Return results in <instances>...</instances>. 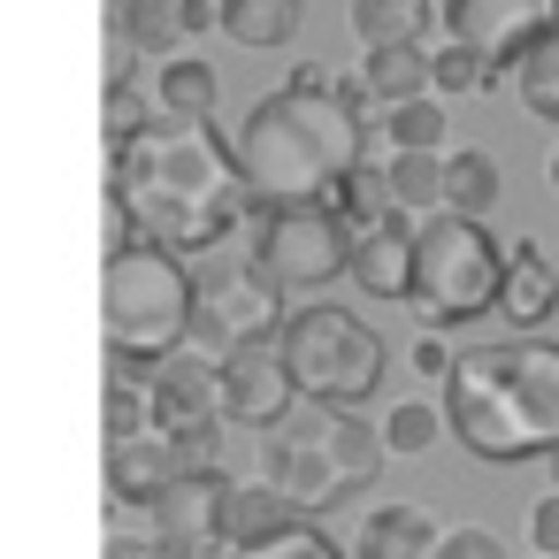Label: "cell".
<instances>
[{"instance_id":"cell-1","label":"cell","mask_w":559,"mask_h":559,"mask_svg":"<svg viewBox=\"0 0 559 559\" xmlns=\"http://www.w3.org/2000/svg\"><path fill=\"white\" fill-rule=\"evenodd\" d=\"M108 192H123L139 238L169 253L223 246L253 200L238 146H223L215 123H169V116H154L123 154H108Z\"/></svg>"},{"instance_id":"cell-2","label":"cell","mask_w":559,"mask_h":559,"mask_svg":"<svg viewBox=\"0 0 559 559\" xmlns=\"http://www.w3.org/2000/svg\"><path fill=\"white\" fill-rule=\"evenodd\" d=\"M238 169L261 207L337 200V185L360 169V108L337 93V78L322 62H299L276 93H261L246 108Z\"/></svg>"},{"instance_id":"cell-3","label":"cell","mask_w":559,"mask_h":559,"mask_svg":"<svg viewBox=\"0 0 559 559\" xmlns=\"http://www.w3.org/2000/svg\"><path fill=\"white\" fill-rule=\"evenodd\" d=\"M444 421L475 460H551L559 452V345L544 337H498L460 353L444 383Z\"/></svg>"},{"instance_id":"cell-4","label":"cell","mask_w":559,"mask_h":559,"mask_svg":"<svg viewBox=\"0 0 559 559\" xmlns=\"http://www.w3.org/2000/svg\"><path fill=\"white\" fill-rule=\"evenodd\" d=\"M192 307H200V276H185V261L169 246H123L100 269V337L108 360H169L192 337Z\"/></svg>"},{"instance_id":"cell-5","label":"cell","mask_w":559,"mask_h":559,"mask_svg":"<svg viewBox=\"0 0 559 559\" xmlns=\"http://www.w3.org/2000/svg\"><path fill=\"white\" fill-rule=\"evenodd\" d=\"M506 253H513V246H498V238H490V223L429 215V223H421V238H414V284H406V307H414L429 330L475 322L483 307H498Z\"/></svg>"},{"instance_id":"cell-6","label":"cell","mask_w":559,"mask_h":559,"mask_svg":"<svg viewBox=\"0 0 559 559\" xmlns=\"http://www.w3.org/2000/svg\"><path fill=\"white\" fill-rule=\"evenodd\" d=\"M276 353H284V368H292L307 406H353V399H368L383 383V337L345 307H299L284 322Z\"/></svg>"},{"instance_id":"cell-7","label":"cell","mask_w":559,"mask_h":559,"mask_svg":"<svg viewBox=\"0 0 559 559\" xmlns=\"http://www.w3.org/2000/svg\"><path fill=\"white\" fill-rule=\"evenodd\" d=\"M284 299L299 292H322L330 276H353V223L330 207V200H307V207H261L253 215V253H246Z\"/></svg>"},{"instance_id":"cell-8","label":"cell","mask_w":559,"mask_h":559,"mask_svg":"<svg viewBox=\"0 0 559 559\" xmlns=\"http://www.w3.org/2000/svg\"><path fill=\"white\" fill-rule=\"evenodd\" d=\"M284 292L246 261V269H207L200 276V307H192V353H207V360H230V353H246V345H276L284 337Z\"/></svg>"},{"instance_id":"cell-9","label":"cell","mask_w":559,"mask_h":559,"mask_svg":"<svg viewBox=\"0 0 559 559\" xmlns=\"http://www.w3.org/2000/svg\"><path fill=\"white\" fill-rule=\"evenodd\" d=\"M444 32L490 70H521V55L559 32V0H452Z\"/></svg>"},{"instance_id":"cell-10","label":"cell","mask_w":559,"mask_h":559,"mask_svg":"<svg viewBox=\"0 0 559 559\" xmlns=\"http://www.w3.org/2000/svg\"><path fill=\"white\" fill-rule=\"evenodd\" d=\"M223 506H230V475H185L169 498L146 506V536L162 559H207L223 544Z\"/></svg>"},{"instance_id":"cell-11","label":"cell","mask_w":559,"mask_h":559,"mask_svg":"<svg viewBox=\"0 0 559 559\" xmlns=\"http://www.w3.org/2000/svg\"><path fill=\"white\" fill-rule=\"evenodd\" d=\"M292 414H299V383H292L276 345H246V353L223 360V421L230 429H269L276 437Z\"/></svg>"},{"instance_id":"cell-12","label":"cell","mask_w":559,"mask_h":559,"mask_svg":"<svg viewBox=\"0 0 559 559\" xmlns=\"http://www.w3.org/2000/svg\"><path fill=\"white\" fill-rule=\"evenodd\" d=\"M154 429L162 437H177V429H200V421H223V360H207V353H169L162 360V376H154Z\"/></svg>"},{"instance_id":"cell-13","label":"cell","mask_w":559,"mask_h":559,"mask_svg":"<svg viewBox=\"0 0 559 559\" xmlns=\"http://www.w3.org/2000/svg\"><path fill=\"white\" fill-rule=\"evenodd\" d=\"M414 238H421V223L391 207L376 230L353 238V284H360L368 299H399V307H406V284H414Z\"/></svg>"},{"instance_id":"cell-14","label":"cell","mask_w":559,"mask_h":559,"mask_svg":"<svg viewBox=\"0 0 559 559\" xmlns=\"http://www.w3.org/2000/svg\"><path fill=\"white\" fill-rule=\"evenodd\" d=\"M292 528H307V513H299L276 483H230V506H223V544H230V559L269 551V544H284Z\"/></svg>"},{"instance_id":"cell-15","label":"cell","mask_w":559,"mask_h":559,"mask_svg":"<svg viewBox=\"0 0 559 559\" xmlns=\"http://www.w3.org/2000/svg\"><path fill=\"white\" fill-rule=\"evenodd\" d=\"M177 483H185V460H177V444L162 429L139 437V444H108V498L116 506H154Z\"/></svg>"},{"instance_id":"cell-16","label":"cell","mask_w":559,"mask_h":559,"mask_svg":"<svg viewBox=\"0 0 559 559\" xmlns=\"http://www.w3.org/2000/svg\"><path fill=\"white\" fill-rule=\"evenodd\" d=\"M559 307V276H551V261H544V246L536 238H521L513 253H506V284H498V314L528 337L544 314Z\"/></svg>"},{"instance_id":"cell-17","label":"cell","mask_w":559,"mask_h":559,"mask_svg":"<svg viewBox=\"0 0 559 559\" xmlns=\"http://www.w3.org/2000/svg\"><path fill=\"white\" fill-rule=\"evenodd\" d=\"M437 544H444V528H437L421 506H376V513L360 521L353 559H437Z\"/></svg>"},{"instance_id":"cell-18","label":"cell","mask_w":559,"mask_h":559,"mask_svg":"<svg viewBox=\"0 0 559 559\" xmlns=\"http://www.w3.org/2000/svg\"><path fill=\"white\" fill-rule=\"evenodd\" d=\"M215 100H223V85H215V70H207L200 55L162 62V78H154V116H169V123H207Z\"/></svg>"},{"instance_id":"cell-19","label":"cell","mask_w":559,"mask_h":559,"mask_svg":"<svg viewBox=\"0 0 559 559\" xmlns=\"http://www.w3.org/2000/svg\"><path fill=\"white\" fill-rule=\"evenodd\" d=\"M360 78H368V100H383V108H406V100L437 93L429 85V47H368Z\"/></svg>"},{"instance_id":"cell-20","label":"cell","mask_w":559,"mask_h":559,"mask_svg":"<svg viewBox=\"0 0 559 559\" xmlns=\"http://www.w3.org/2000/svg\"><path fill=\"white\" fill-rule=\"evenodd\" d=\"M223 32H230L238 47H253V55L292 47V39H299V0H230V9H223Z\"/></svg>"},{"instance_id":"cell-21","label":"cell","mask_w":559,"mask_h":559,"mask_svg":"<svg viewBox=\"0 0 559 559\" xmlns=\"http://www.w3.org/2000/svg\"><path fill=\"white\" fill-rule=\"evenodd\" d=\"M391 207L399 215H414V223H429V215H444V154H391Z\"/></svg>"},{"instance_id":"cell-22","label":"cell","mask_w":559,"mask_h":559,"mask_svg":"<svg viewBox=\"0 0 559 559\" xmlns=\"http://www.w3.org/2000/svg\"><path fill=\"white\" fill-rule=\"evenodd\" d=\"M498 207V162L490 154H444V215H467V223H490Z\"/></svg>"},{"instance_id":"cell-23","label":"cell","mask_w":559,"mask_h":559,"mask_svg":"<svg viewBox=\"0 0 559 559\" xmlns=\"http://www.w3.org/2000/svg\"><path fill=\"white\" fill-rule=\"evenodd\" d=\"M353 39L360 47H421V16L429 0H353Z\"/></svg>"},{"instance_id":"cell-24","label":"cell","mask_w":559,"mask_h":559,"mask_svg":"<svg viewBox=\"0 0 559 559\" xmlns=\"http://www.w3.org/2000/svg\"><path fill=\"white\" fill-rule=\"evenodd\" d=\"M123 32L139 39V55H169V62L192 39L185 32V0H123Z\"/></svg>"},{"instance_id":"cell-25","label":"cell","mask_w":559,"mask_h":559,"mask_svg":"<svg viewBox=\"0 0 559 559\" xmlns=\"http://www.w3.org/2000/svg\"><path fill=\"white\" fill-rule=\"evenodd\" d=\"M383 131H391V154H444L452 116H444V100H437V93H421V100L391 108V116H383Z\"/></svg>"},{"instance_id":"cell-26","label":"cell","mask_w":559,"mask_h":559,"mask_svg":"<svg viewBox=\"0 0 559 559\" xmlns=\"http://www.w3.org/2000/svg\"><path fill=\"white\" fill-rule=\"evenodd\" d=\"M429 85H437V100H452V93H490L498 70H490L483 55H467L460 39H444V47H429Z\"/></svg>"},{"instance_id":"cell-27","label":"cell","mask_w":559,"mask_h":559,"mask_svg":"<svg viewBox=\"0 0 559 559\" xmlns=\"http://www.w3.org/2000/svg\"><path fill=\"white\" fill-rule=\"evenodd\" d=\"M330 207H337V215L353 223V238H360V230H376V223L391 215V177L360 162V169H353V177L337 185V200H330Z\"/></svg>"},{"instance_id":"cell-28","label":"cell","mask_w":559,"mask_h":559,"mask_svg":"<svg viewBox=\"0 0 559 559\" xmlns=\"http://www.w3.org/2000/svg\"><path fill=\"white\" fill-rule=\"evenodd\" d=\"M100 421H108V444H139V437H154V399H146V383H123V376H108Z\"/></svg>"},{"instance_id":"cell-29","label":"cell","mask_w":559,"mask_h":559,"mask_svg":"<svg viewBox=\"0 0 559 559\" xmlns=\"http://www.w3.org/2000/svg\"><path fill=\"white\" fill-rule=\"evenodd\" d=\"M521 100H528V116H544V123H559V32L551 39H536L528 55H521Z\"/></svg>"},{"instance_id":"cell-30","label":"cell","mask_w":559,"mask_h":559,"mask_svg":"<svg viewBox=\"0 0 559 559\" xmlns=\"http://www.w3.org/2000/svg\"><path fill=\"white\" fill-rule=\"evenodd\" d=\"M437 429H452V421H444V406H429V399H406V406L383 414V444H391V452H429Z\"/></svg>"},{"instance_id":"cell-31","label":"cell","mask_w":559,"mask_h":559,"mask_svg":"<svg viewBox=\"0 0 559 559\" xmlns=\"http://www.w3.org/2000/svg\"><path fill=\"white\" fill-rule=\"evenodd\" d=\"M100 116H108V154H123V146H131V139H139V131L154 123V116H146V93H139V85L108 93V100H100Z\"/></svg>"},{"instance_id":"cell-32","label":"cell","mask_w":559,"mask_h":559,"mask_svg":"<svg viewBox=\"0 0 559 559\" xmlns=\"http://www.w3.org/2000/svg\"><path fill=\"white\" fill-rule=\"evenodd\" d=\"M437 559H506V544L490 536V528H444V544H437Z\"/></svg>"},{"instance_id":"cell-33","label":"cell","mask_w":559,"mask_h":559,"mask_svg":"<svg viewBox=\"0 0 559 559\" xmlns=\"http://www.w3.org/2000/svg\"><path fill=\"white\" fill-rule=\"evenodd\" d=\"M246 559H345L322 528H292L284 544H269V551H246Z\"/></svg>"},{"instance_id":"cell-34","label":"cell","mask_w":559,"mask_h":559,"mask_svg":"<svg viewBox=\"0 0 559 559\" xmlns=\"http://www.w3.org/2000/svg\"><path fill=\"white\" fill-rule=\"evenodd\" d=\"M528 544H536V559H559V490L536 498V513H528Z\"/></svg>"},{"instance_id":"cell-35","label":"cell","mask_w":559,"mask_h":559,"mask_svg":"<svg viewBox=\"0 0 559 559\" xmlns=\"http://www.w3.org/2000/svg\"><path fill=\"white\" fill-rule=\"evenodd\" d=\"M100 559H162L154 551V536H123V528H108V551Z\"/></svg>"},{"instance_id":"cell-36","label":"cell","mask_w":559,"mask_h":559,"mask_svg":"<svg viewBox=\"0 0 559 559\" xmlns=\"http://www.w3.org/2000/svg\"><path fill=\"white\" fill-rule=\"evenodd\" d=\"M551 192H559V154H551Z\"/></svg>"},{"instance_id":"cell-37","label":"cell","mask_w":559,"mask_h":559,"mask_svg":"<svg viewBox=\"0 0 559 559\" xmlns=\"http://www.w3.org/2000/svg\"><path fill=\"white\" fill-rule=\"evenodd\" d=\"M551 490H559V452H551Z\"/></svg>"},{"instance_id":"cell-38","label":"cell","mask_w":559,"mask_h":559,"mask_svg":"<svg viewBox=\"0 0 559 559\" xmlns=\"http://www.w3.org/2000/svg\"><path fill=\"white\" fill-rule=\"evenodd\" d=\"M429 9H452V0H429Z\"/></svg>"}]
</instances>
